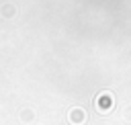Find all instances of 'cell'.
I'll use <instances>...</instances> for the list:
<instances>
[{
	"label": "cell",
	"instance_id": "5b68a950",
	"mask_svg": "<svg viewBox=\"0 0 131 125\" xmlns=\"http://www.w3.org/2000/svg\"><path fill=\"white\" fill-rule=\"evenodd\" d=\"M125 119H127V121H131V105L125 109Z\"/></svg>",
	"mask_w": 131,
	"mask_h": 125
},
{
	"label": "cell",
	"instance_id": "7a4b0ae2",
	"mask_svg": "<svg viewBox=\"0 0 131 125\" xmlns=\"http://www.w3.org/2000/svg\"><path fill=\"white\" fill-rule=\"evenodd\" d=\"M68 121H70L72 125H84V123H86V111H84L82 107H74V109H70V113H68Z\"/></svg>",
	"mask_w": 131,
	"mask_h": 125
},
{
	"label": "cell",
	"instance_id": "277c9868",
	"mask_svg": "<svg viewBox=\"0 0 131 125\" xmlns=\"http://www.w3.org/2000/svg\"><path fill=\"white\" fill-rule=\"evenodd\" d=\"M33 119H35V113H33L31 109H23V111H20V121H27V123H29V121H33Z\"/></svg>",
	"mask_w": 131,
	"mask_h": 125
},
{
	"label": "cell",
	"instance_id": "3957f363",
	"mask_svg": "<svg viewBox=\"0 0 131 125\" xmlns=\"http://www.w3.org/2000/svg\"><path fill=\"white\" fill-rule=\"evenodd\" d=\"M2 16L4 18H12L14 16V6L12 4H4L2 6Z\"/></svg>",
	"mask_w": 131,
	"mask_h": 125
},
{
	"label": "cell",
	"instance_id": "6da1fadb",
	"mask_svg": "<svg viewBox=\"0 0 131 125\" xmlns=\"http://www.w3.org/2000/svg\"><path fill=\"white\" fill-rule=\"evenodd\" d=\"M94 105H96V111H98L100 115H108V113L113 111V105H115V96H113L108 90H102V92H98V96H96Z\"/></svg>",
	"mask_w": 131,
	"mask_h": 125
}]
</instances>
